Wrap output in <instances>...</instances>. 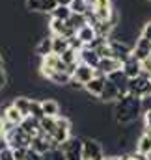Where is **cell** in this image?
<instances>
[{
    "label": "cell",
    "instance_id": "cell-1",
    "mask_svg": "<svg viewBox=\"0 0 151 160\" xmlns=\"http://www.w3.org/2000/svg\"><path fill=\"white\" fill-rule=\"evenodd\" d=\"M140 114H144L142 99H138L131 93L119 95V99L114 102V119L117 125H131V123L138 121Z\"/></svg>",
    "mask_w": 151,
    "mask_h": 160
},
{
    "label": "cell",
    "instance_id": "cell-2",
    "mask_svg": "<svg viewBox=\"0 0 151 160\" xmlns=\"http://www.w3.org/2000/svg\"><path fill=\"white\" fill-rule=\"evenodd\" d=\"M6 140L9 143L11 149H19V147H30L32 143V136L21 127V125H9L6 123Z\"/></svg>",
    "mask_w": 151,
    "mask_h": 160
},
{
    "label": "cell",
    "instance_id": "cell-3",
    "mask_svg": "<svg viewBox=\"0 0 151 160\" xmlns=\"http://www.w3.org/2000/svg\"><path fill=\"white\" fill-rule=\"evenodd\" d=\"M127 93L138 97V99H144V97H149L151 95V77L148 75H138L134 78H129L127 84Z\"/></svg>",
    "mask_w": 151,
    "mask_h": 160
},
{
    "label": "cell",
    "instance_id": "cell-4",
    "mask_svg": "<svg viewBox=\"0 0 151 160\" xmlns=\"http://www.w3.org/2000/svg\"><path fill=\"white\" fill-rule=\"evenodd\" d=\"M82 160H105L103 145L93 138L82 140Z\"/></svg>",
    "mask_w": 151,
    "mask_h": 160
},
{
    "label": "cell",
    "instance_id": "cell-5",
    "mask_svg": "<svg viewBox=\"0 0 151 160\" xmlns=\"http://www.w3.org/2000/svg\"><path fill=\"white\" fill-rule=\"evenodd\" d=\"M60 147H62V151H64V155H65L67 160H82V140L80 138L71 136Z\"/></svg>",
    "mask_w": 151,
    "mask_h": 160
},
{
    "label": "cell",
    "instance_id": "cell-6",
    "mask_svg": "<svg viewBox=\"0 0 151 160\" xmlns=\"http://www.w3.org/2000/svg\"><path fill=\"white\" fill-rule=\"evenodd\" d=\"M49 30H50V36H62V38H73L76 32L67 24V21H60V19H50L49 22Z\"/></svg>",
    "mask_w": 151,
    "mask_h": 160
},
{
    "label": "cell",
    "instance_id": "cell-7",
    "mask_svg": "<svg viewBox=\"0 0 151 160\" xmlns=\"http://www.w3.org/2000/svg\"><path fill=\"white\" fill-rule=\"evenodd\" d=\"M105 82H107V77L95 69V77L90 80L88 84H84V89H86V93H88V95H91V97H97V99H99V95H101V91H103V88H105Z\"/></svg>",
    "mask_w": 151,
    "mask_h": 160
},
{
    "label": "cell",
    "instance_id": "cell-8",
    "mask_svg": "<svg viewBox=\"0 0 151 160\" xmlns=\"http://www.w3.org/2000/svg\"><path fill=\"white\" fill-rule=\"evenodd\" d=\"M133 56L136 60H146L148 56H151V41L146 39L144 36H138L134 39V45H133Z\"/></svg>",
    "mask_w": 151,
    "mask_h": 160
},
{
    "label": "cell",
    "instance_id": "cell-9",
    "mask_svg": "<svg viewBox=\"0 0 151 160\" xmlns=\"http://www.w3.org/2000/svg\"><path fill=\"white\" fill-rule=\"evenodd\" d=\"M93 77H95V67H91L88 63H82V62L76 63L75 71H73V80L80 82V84H88Z\"/></svg>",
    "mask_w": 151,
    "mask_h": 160
},
{
    "label": "cell",
    "instance_id": "cell-10",
    "mask_svg": "<svg viewBox=\"0 0 151 160\" xmlns=\"http://www.w3.org/2000/svg\"><path fill=\"white\" fill-rule=\"evenodd\" d=\"M93 13L97 15L99 21H110V17L114 15V6H112V0H97L95 6L91 8Z\"/></svg>",
    "mask_w": 151,
    "mask_h": 160
},
{
    "label": "cell",
    "instance_id": "cell-11",
    "mask_svg": "<svg viewBox=\"0 0 151 160\" xmlns=\"http://www.w3.org/2000/svg\"><path fill=\"white\" fill-rule=\"evenodd\" d=\"M121 65H123V63H121L117 58L108 56V58H101V62H99V65H97V71L103 73L105 77H108V75H112L114 71H119Z\"/></svg>",
    "mask_w": 151,
    "mask_h": 160
},
{
    "label": "cell",
    "instance_id": "cell-12",
    "mask_svg": "<svg viewBox=\"0 0 151 160\" xmlns=\"http://www.w3.org/2000/svg\"><path fill=\"white\" fill-rule=\"evenodd\" d=\"M54 145V142L45 134V132H39V134H36L34 138H32V143H30V147L36 151V153H39V155H43L45 151H49L50 147Z\"/></svg>",
    "mask_w": 151,
    "mask_h": 160
},
{
    "label": "cell",
    "instance_id": "cell-13",
    "mask_svg": "<svg viewBox=\"0 0 151 160\" xmlns=\"http://www.w3.org/2000/svg\"><path fill=\"white\" fill-rule=\"evenodd\" d=\"M119 95H121L119 88L114 84L112 80L107 78V82H105V88H103V91H101L99 99H101L103 102H116V101L119 99Z\"/></svg>",
    "mask_w": 151,
    "mask_h": 160
},
{
    "label": "cell",
    "instance_id": "cell-14",
    "mask_svg": "<svg viewBox=\"0 0 151 160\" xmlns=\"http://www.w3.org/2000/svg\"><path fill=\"white\" fill-rule=\"evenodd\" d=\"M78 60H80L82 63H88V65H91V67L97 69V65H99V62H101V56H99L93 48H90L88 45H84V47L78 50Z\"/></svg>",
    "mask_w": 151,
    "mask_h": 160
},
{
    "label": "cell",
    "instance_id": "cell-15",
    "mask_svg": "<svg viewBox=\"0 0 151 160\" xmlns=\"http://www.w3.org/2000/svg\"><path fill=\"white\" fill-rule=\"evenodd\" d=\"M121 69H123V73H125L129 78H134V77L142 75V63H140V60H136L133 54H131V56L123 62Z\"/></svg>",
    "mask_w": 151,
    "mask_h": 160
},
{
    "label": "cell",
    "instance_id": "cell-16",
    "mask_svg": "<svg viewBox=\"0 0 151 160\" xmlns=\"http://www.w3.org/2000/svg\"><path fill=\"white\" fill-rule=\"evenodd\" d=\"M26 8L32 9V11L50 13L56 8V0H26Z\"/></svg>",
    "mask_w": 151,
    "mask_h": 160
},
{
    "label": "cell",
    "instance_id": "cell-17",
    "mask_svg": "<svg viewBox=\"0 0 151 160\" xmlns=\"http://www.w3.org/2000/svg\"><path fill=\"white\" fill-rule=\"evenodd\" d=\"M134 153H138V155H142V157H151V132L149 130H146L140 138H138V142H136V151Z\"/></svg>",
    "mask_w": 151,
    "mask_h": 160
},
{
    "label": "cell",
    "instance_id": "cell-18",
    "mask_svg": "<svg viewBox=\"0 0 151 160\" xmlns=\"http://www.w3.org/2000/svg\"><path fill=\"white\" fill-rule=\"evenodd\" d=\"M41 106H43V114L47 118H58L60 116V102L58 101H54V99H43Z\"/></svg>",
    "mask_w": 151,
    "mask_h": 160
},
{
    "label": "cell",
    "instance_id": "cell-19",
    "mask_svg": "<svg viewBox=\"0 0 151 160\" xmlns=\"http://www.w3.org/2000/svg\"><path fill=\"white\" fill-rule=\"evenodd\" d=\"M108 80H112L114 84L119 88V91H121V95L123 93H127V84H129V77L123 73V69H119V71H114L112 75H108L107 77Z\"/></svg>",
    "mask_w": 151,
    "mask_h": 160
},
{
    "label": "cell",
    "instance_id": "cell-20",
    "mask_svg": "<svg viewBox=\"0 0 151 160\" xmlns=\"http://www.w3.org/2000/svg\"><path fill=\"white\" fill-rule=\"evenodd\" d=\"M21 127L34 138L36 134H39L41 132V123H39V119H36V118H32V116H26L24 119H23V123H21Z\"/></svg>",
    "mask_w": 151,
    "mask_h": 160
},
{
    "label": "cell",
    "instance_id": "cell-21",
    "mask_svg": "<svg viewBox=\"0 0 151 160\" xmlns=\"http://www.w3.org/2000/svg\"><path fill=\"white\" fill-rule=\"evenodd\" d=\"M36 54L39 58H45V56L52 54V36H47V38L39 39V43L36 45Z\"/></svg>",
    "mask_w": 151,
    "mask_h": 160
},
{
    "label": "cell",
    "instance_id": "cell-22",
    "mask_svg": "<svg viewBox=\"0 0 151 160\" xmlns=\"http://www.w3.org/2000/svg\"><path fill=\"white\" fill-rule=\"evenodd\" d=\"M76 38L82 41L84 45H90L91 41L97 38V32H95V28H93L91 24H86V26H82V28L76 32Z\"/></svg>",
    "mask_w": 151,
    "mask_h": 160
},
{
    "label": "cell",
    "instance_id": "cell-23",
    "mask_svg": "<svg viewBox=\"0 0 151 160\" xmlns=\"http://www.w3.org/2000/svg\"><path fill=\"white\" fill-rule=\"evenodd\" d=\"M69 48V39L67 38H62V36H52V52L54 54H64L65 50Z\"/></svg>",
    "mask_w": 151,
    "mask_h": 160
},
{
    "label": "cell",
    "instance_id": "cell-24",
    "mask_svg": "<svg viewBox=\"0 0 151 160\" xmlns=\"http://www.w3.org/2000/svg\"><path fill=\"white\" fill-rule=\"evenodd\" d=\"M71 8L69 6H56L49 15H50V19H60V21H69V17H71Z\"/></svg>",
    "mask_w": 151,
    "mask_h": 160
},
{
    "label": "cell",
    "instance_id": "cell-25",
    "mask_svg": "<svg viewBox=\"0 0 151 160\" xmlns=\"http://www.w3.org/2000/svg\"><path fill=\"white\" fill-rule=\"evenodd\" d=\"M15 106H17V110L26 118V116H30V102H32V99H28V97H15L13 101H11Z\"/></svg>",
    "mask_w": 151,
    "mask_h": 160
},
{
    "label": "cell",
    "instance_id": "cell-26",
    "mask_svg": "<svg viewBox=\"0 0 151 160\" xmlns=\"http://www.w3.org/2000/svg\"><path fill=\"white\" fill-rule=\"evenodd\" d=\"M41 160H67V158H65V155H64L60 145H52L49 151H45L41 155Z\"/></svg>",
    "mask_w": 151,
    "mask_h": 160
},
{
    "label": "cell",
    "instance_id": "cell-27",
    "mask_svg": "<svg viewBox=\"0 0 151 160\" xmlns=\"http://www.w3.org/2000/svg\"><path fill=\"white\" fill-rule=\"evenodd\" d=\"M67 24H69L75 32H78L82 26H86V24H88V19H86V15H84V13H71V17H69V21H67Z\"/></svg>",
    "mask_w": 151,
    "mask_h": 160
},
{
    "label": "cell",
    "instance_id": "cell-28",
    "mask_svg": "<svg viewBox=\"0 0 151 160\" xmlns=\"http://www.w3.org/2000/svg\"><path fill=\"white\" fill-rule=\"evenodd\" d=\"M30 116L36 118V119H43V118H45V114H43V106H41V101L32 99V102H30Z\"/></svg>",
    "mask_w": 151,
    "mask_h": 160
},
{
    "label": "cell",
    "instance_id": "cell-29",
    "mask_svg": "<svg viewBox=\"0 0 151 160\" xmlns=\"http://www.w3.org/2000/svg\"><path fill=\"white\" fill-rule=\"evenodd\" d=\"M88 9H90V6L86 4V0H73V4H71L73 13H86Z\"/></svg>",
    "mask_w": 151,
    "mask_h": 160
},
{
    "label": "cell",
    "instance_id": "cell-30",
    "mask_svg": "<svg viewBox=\"0 0 151 160\" xmlns=\"http://www.w3.org/2000/svg\"><path fill=\"white\" fill-rule=\"evenodd\" d=\"M28 149H30V147L13 149V157H15V160H26V157H28Z\"/></svg>",
    "mask_w": 151,
    "mask_h": 160
},
{
    "label": "cell",
    "instance_id": "cell-31",
    "mask_svg": "<svg viewBox=\"0 0 151 160\" xmlns=\"http://www.w3.org/2000/svg\"><path fill=\"white\" fill-rule=\"evenodd\" d=\"M140 63H142V73L148 75V77H151V56H148L146 60H142Z\"/></svg>",
    "mask_w": 151,
    "mask_h": 160
},
{
    "label": "cell",
    "instance_id": "cell-32",
    "mask_svg": "<svg viewBox=\"0 0 151 160\" xmlns=\"http://www.w3.org/2000/svg\"><path fill=\"white\" fill-rule=\"evenodd\" d=\"M0 160H15V157H13V149L8 147V149L0 151Z\"/></svg>",
    "mask_w": 151,
    "mask_h": 160
},
{
    "label": "cell",
    "instance_id": "cell-33",
    "mask_svg": "<svg viewBox=\"0 0 151 160\" xmlns=\"http://www.w3.org/2000/svg\"><path fill=\"white\" fill-rule=\"evenodd\" d=\"M140 36H144L146 39H149V41H151V21H148V22L144 24V28H142Z\"/></svg>",
    "mask_w": 151,
    "mask_h": 160
},
{
    "label": "cell",
    "instance_id": "cell-34",
    "mask_svg": "<svg viewBox=\"0 0 151 160\" xmlns=\"http://www.w3.org/2000/svg\"><path fill=\"white\" fill-rule=\"evenodd\" d=\"M6 84H8V75H6V71L0 67V91L6 88Z\"/></svg>",
    "mask_w": 151,
    "mask_h": 160
},
{
    "label": "cell",
    "instance_id": "cell-35",
    "mask_svg": "<svg viewBox=\"0 0 151 160\" xmlns=\"http://www.w3.org/2000/svg\"><path fill=\"white\" fill-rule=\"evenodd\" d=\"M26 160H41V155L36 153V151L30 147V149H28V157H26Z\"/></svg>",
    "mask_w": 151,
    "mask_h": 160
},
{
    "label": "cell",
    "instance_id": "cell-36",
    "mask_svg": "<svg viewBox=\"0 0 151 160\" xmlns=\"http://www.w3.org/2000/svg\"><path fill=\"white\" fill-rule=\"evenodd\" d=\"M144 123H146V128H151V110L144 112Z\"/></svg>",
    "mask_w": 151,
    "mask_h": 160
},
{
    "label": "cell",
    "instance_id": "cell-37",
    "mask_svg": "<svg viewBox=\"0 0 151 160\" xmlns=\"http://www.w3.org/2000/svg\"><path fill=\"white\" fill-rule=\"evenodd\" d=\"M148 157H142V155H138V153H134V155H129V157H125V160H146Z\"/></svg>",
    "mask_w": 151,
    "mask_h": 160
},
{
    "label": "cell",
    "instance_id": "cell-38",
    "mask_svg": "<svg viewBox=\"0 0 151 160\" xmlns=\"http://www.w3.org/2000/svg\"><path fill=\"white\" fill-rule=\"evenodd\" d=\"M8 147H9V143H8L6 136H2V138H0V151H4V149H8Z\"/></svg>",
    "mask_w": 151,
    "mask_h": 160
},
{
    "label": "cell",
    "instance_id": "cell-39",
    "mask_svg": "<svg viewBox=\"0 0 151 160\" xmlns=\"http://www.w3.org/2000/svg\"><path fill=\"white\" fill-rule=\"evenodd\" d=\"M71 4H73V0H56V6H69L71 8Z\"/></svg>",
    "mask_w": 151,
    "mask_h": 160
},
{
    "label": "cell",
    "instance_id": "cell-40",
    "mask_svg": "<svg viewBox=\"0 0 151 160\" xmlns=\"http://www.w3.org/2000/svg\"><path fill=\"white\" fill-rule=\"evenodd\" d=\"M4 134H6V121L0 118V136H4Z\"/></svg>",
    "mask_w": 151,
    "mask_h": 160
},
{
    "label": "cell",
    "instance_id": "cell-41",
    "mask_svg": "<svg viewBox=\"0 0 151 160\" xmlns=\"http://www.w3.org/2000/svg\"><path fill=\"white\" fill-rule=\"evenodd\" d=\"M95 2H97V0H86V4H88L90 8H93V6H95Z\"/></svg>",
    "mask_w": 151,
    "mask_h": 160
},
{
    "label": "cell",
    "instance_id": "cell-42",
    "mask_svg": "<svg viewBox=\"0 0 151 160\" xmlns=\"http://www.w3.org/2000/svg\"><path fill=\"white\" fill-rule=\"evenodd\" d=\"M4 65V56H2V52H0V67Z\"/></svg>",
    "mask_w": 151,
    "mask_h": 160
},
{
    "label": "cell",
    "instance_id": "cell-43",
    "mask_svg": "<svg viewBox=\"0 0 151 160\" xmlns=\"http://www.w3.org/2000/svg\"><path fill=\"white\" fill-rule=\"evenodd\" d=\"M0 138H2V136H0Z\"/></svg>",
    "mask_w": 151,
    "mask_h": 160
},
{
    "label": "cell",
    "instance_id": "cell-44",
    "mask_svg": "<svg viewBox=\"0 0 151 160\" xmlns=\"http://www.w3.org/2000/svg\"><path fill=\"white\" fill-rule=\"evenodd\" d=\"M149 2H151V0H149Z\"/></svg>",
    "mask_w": 151,
    "mask_h": 160
}]
</instances>
